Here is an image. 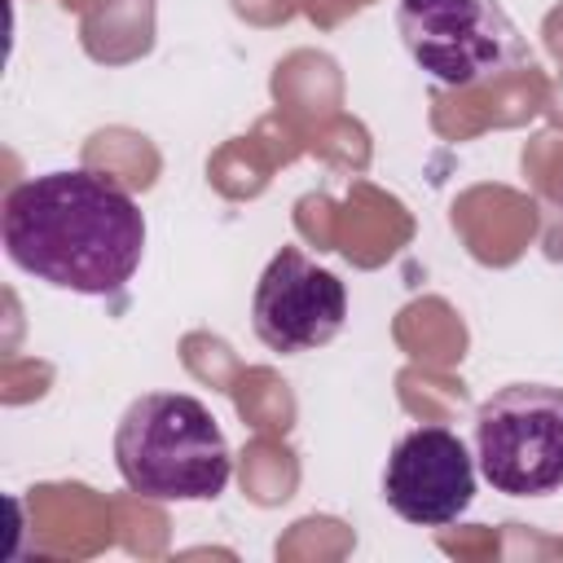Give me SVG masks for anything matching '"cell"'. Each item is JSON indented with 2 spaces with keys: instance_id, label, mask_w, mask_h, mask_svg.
Returning <instances> with one entry per match:
<instances>
[{
  "instance_id": "6da1fadb",
  "label": "cell",
  "mask_w": 563,
  "mask_h": 563,
  "mask_svg": "<svg viewBox=\"0 0 563 563\" xmlns=\"http://www.w3.org/2000/svg\"><path fill=\"white\" fill-rule=\"evenodd\" d=\"M0 238L4 255L35 282L106 299L141 268L145 216L136 198L101 172H44L9 189Z\"/></svg>"
},
{
  "instance_id": "7a4b0ae2",
  "label": "cell",
  "mask_w": 563,
  "mask_h": 563,
  "mask_svg": "<svg viewBox=\"0 0 563 563\" xmlns=\"http://www.w3.org/2000/svg\"><path fill=\"white\" fill-rule=\"evenodd\" d=\"M114 466L145 501H216L229 488L233 453L198 396L145 391L114 427Z\"/></svg>"
},
{
  "instance_id": "3957f363",
  "label": "cell",
  "mask_w": 563,
  "mask_h": 563,
  "mask_svg": "<svg viewBox=\"0 0 563 563\" xmlns=\"http://www.w3.org/2000/svg\"><path fill=\"white\" fill-rule=\"evenodd\" d=\"M396 31L444 88H475L528 62V44L497 0H400Z\"/></svg>"
},
{
  "instance_id": "277c9868",
  "label": "cell",
  "mask_w": 563,
  "mask_h": 563,
  "mask_svg": "<svg viewBox=\"0 0 563 563\" xmlns=\"http://www.w3.org/2000/svg\"><path fill=\"white\" fill-rule=\"evenodd\" d=\"M475 457L493 493L550 497L563 488V387L510 383L475 409Z\"/></svg>"
},
{
  "instance_id": "5b68a950",
  "label": "cell",
  "mask_w": 563,
  "mask_h": 563,
  "mask_svg": "<svg viewBox=\"0 0 563 563\" xmlns=\"http://www.w3.org/2000/svg\"><path fill=\"white\" fill-rule=\"evenodd\" d=\"M347 321V290L343 282L312 264L299 246H282L255 282L251 325L268 352L295 356L330 343Z\"/></svg>"
},
{
  "instance_id": "8992f818",
  "label": "cell",
  "mask_w": 563,
  "mask_h": 563,
  "mask_svg": "<svg viewBox=\"0 0 563 563\" xmlns=\"http://www.w3.org/2000/svg\"><path fill=\"white\" fill-rule=\"evenodd\" d=\"M383 497L405 523L444 528L475 501V457L466 453V440L449 427H418L396 440L387 471H383Z\"/></svg>"
}]
</instances>
